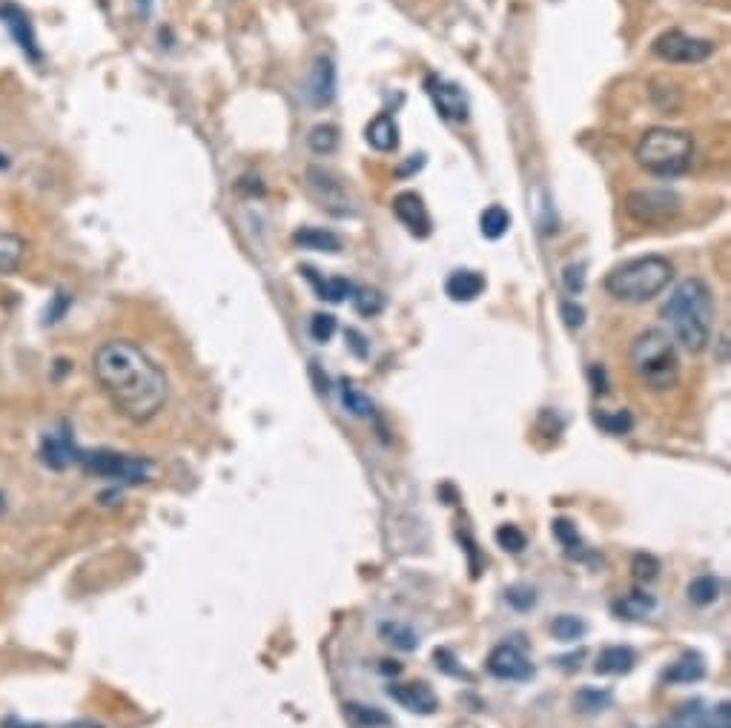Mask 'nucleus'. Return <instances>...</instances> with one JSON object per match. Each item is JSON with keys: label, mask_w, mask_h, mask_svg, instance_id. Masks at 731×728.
I'll use <instances>...</instances> for the list:
<instances>
[{"label": "nucleus", "mask_w": 731, "mask_h": 728, "mask_svg": "<svg viewBox=\"0 0 731 728\" xmlns=\"http://www.w3.org/2000/svg\"><path fill=\"white\" fill-rule=\"evenodd\" d=\"M92 370L109 405L135 425L152 422L167 405V376L138 344L104 342L92 356Z\"/></svg>", "instance_id": "1"}, {"label": "nucleus", "mask_w": 731, "mask_h": 728, "mask_svg": "<svg viewBox=\"0 0 731 728\" xmlns=\"http://www.w3.org/2000/svg\"><path fill=\"white\" fill-rule=\"evenodd\" d=\"M714 296L703 279H683L668 296L663 316L671 327V339L680 342L688 353H703L714 333Z\"/></svg>", "instance_id": "2"}, {"label": "nucleus", "mask_w": 731, "mask_h": 728, "mask_svg": "<svg viewBox=\"0 0 731 728\" xmlns=\"http://www.w3.org/2000/svg\"><path fill=\"white\" fill-rule=\"evenodd\" d=\"M628 362L634 376L640 379L654 393H663L680 382V356H677V344L660 327H648L643 330L628 350Z\"/></svg>", "instance_id": "3"}, {"label": "nucleus", "mask_w": 731, "mask_h": 728, "mask_svg": "<svg viewBox=\"0 0 731 728\" xmlns=\"http://www.w3.org/2000/svg\"><path fill=\"white\" fill-rule=\"evenodd\" d=\"M674 279V264L663 256H640L617 264L605 276V293L611 299L643 304L657 299Z\"/></svg>", "instance_id": "4"}, {"label": "nucleus", "mask_w": 731, "mask_h": 728, "mask_svg": "<svg viewBox=\"0 0 731 728\" xmlns=\"http://www.w3.org/2000/svg\"><path fill=\"white\" fill-rule=\"evenodd\" d=\"M634 158L645 172L657 178H677L694 161V138L686 129L651 127L640 135Z\"/></svg>", "instance_id": "5"}, {"label": "nucleus", "mask_w": 731, "mask_h": 728, "mask_svg": "<svg viewBox=\"0 0 731 728\" xmlns=\"http://www.w3.org/2000/svg\"><path fill=\"white\" fill-rule=\"evenodd\" d=\"M86 473H95L109 482H121V485H138L147 482L152 473L150 459L141 456H127V453H115V450H78L75 459Z\"/></svg>", "instance_id": "6"}, {"label": "nucleus", "mask_w": 731, "mask_h": 728, "mask_svg": "<svg viewBox=\"0 0 731 728\" xmlns=\"http://www.w3.org/2000/svg\"><path fill=\"white\" fill-rule=\"evenodd\" d=\"M625 213L643 227H663L680 213V198L671 190H634L625 198Z\"/></svg>", "instance_id": "7"}, {"label": "nucleus", "mask_w": 731, "mask_h": 728, "mask_svg": "<svg viewBox=\"0 0 731 728\" xmlns=\"http://www.w3.org/2000/svg\"><path fill=\"white\" fill-rule=\"evenodd\" d=\"M654 55L666 64H703L714 55V43L694 38L683 29H668L654 41Z\"/></svg>", "instance_id": "8"}, {"label": "nucleus", "mask_w": 731, "mask_h": 728, "mask_svg": "<svg viewBox=\"0 0 731 728\" xmlns=\"http://www.w3.org/2000/svg\"><path fill=\"white\" fill-rule=\"evenodd\" d=\"M485 665H488V674L491 677L505 680V683H528L537 674V668L528 660V654L514 643L496 645L494 651L488 654Z\"/></svg>", "instance_id": "9"}, {"label": "nucleus", "mask_w": 731, "mask_h": 728, "mask_svg": "<svg viewBox=\"0 0 731 728\" xmlns=\"http://www.w3.org/2000/svg\"><path fill=\"white\" fill-rule=\"evenodd\" d=\"M307 190L319 201V207L330 215H342L344 218V215L356 213V207H353V201H350L342 181H336L322 167H307Z\"/></svg>", "instance_id": "10"}, {"label": "nucleus", "mask_w": 731, "mask_h": 728, "mask_svg": "<svg viewBox=\"0 0 731 728\" xmlns=\"http://www.w3.org/2000/svg\"><path fill=\"white\" fill-rule=\"evenodd\" d=\"M425 92H428L433 107H436V112H439L445 121H456V124L468 121L471 104H468V95H465L462 86L453 84V81H445V78L430 75L428 81H425Z\"/></svg>", "instance_id": "11"}, {"label": "nucleus", "mask_w": 731, "mask_h": 728, "mask_svg": "<svg viewBox=\"0 0 731 728\" xmlns=\"http://www.w3.org/2000/svg\"><path fill=\"white\" fill-rule=\"evenodd\" d=\"M0 23L9 29L12 41L18 43L23 55L32 61V64H41V46H38V35H35V26L29 21V15L23 12L18 3H0Z\"/></svg>", "instance_id": "12"}, {"label": "nucleus", "mask_w": 731, "mask_h": 728, "mask_svg": "<svg viewBox=\"0 0 731 728\" xmlns=\"http://www.w3.org/2000/svg\"><path fill=\"white\" fill-rule=\"evenodd\" d=\"M78 459V445L72 439V430L66 422H61L58 430L43 433L41 439V462L52 471H64L66 465H72Z\"/></svg>", "instance_id": "13"}, {"label": "nucleus", "mask_w": 731, "mask_h": 728, "mask_svg": "<svg viewBox=\"0 0 731 728\" xmlns=\"http://www.w3.org/2000/svg\"><path fill=\"white\" fill-rule=\"evenodd\" d=\"M304 98L313 107L333 104V98H336V66L330 58L313 61L310 72H307V81H304Z\"/></svg>", "instance_id": "14"}, {"label": "nucleus", "mask_w": 731, "mask_h": 728, "mask_svg": "<svg viewBox=\"0 0 731 728\" xmlns=\"http://www.w3.org/2000/svg\"><path fill=\"white\" fill-rule=\"evenodd\" d=\"M387 697L402 708H408L410 714H422V717H428L439 708L436 694L425 683H393V686H387Z\"/></svg>", "instance_id": "15"}, {"label": "nucleus", "mask_w": 731, "mask_h": 728, "mask_svg": "<svg viewBox=\"0 0 731 728\" xmlns=\"http://www.w3.org/2000/svg\"><path fill=\"white\" fill-rule=\"evenodd\" d=\"M393 215L408 227L413 236L428 238L430 236V215L422 195L416 193H399L393 198Z\"/></svg>", "instance_id": "16"}, {"label": "nucleus", "mask_w": 731, "mask_h": 728, "mask_svg": "<svg viewBox=\"0 0 731 728\" xmlns=\"http://www.w3.org/2000/svg\"><path fill=\"white\" fill-rule=\"evenodd\" d=\"M706 677V660L697 651H688L680 660L668 665L663 671V683H677V686H691Z\"/></svg>", "instance_id": "17"}, {"label": "nucleus", "mask_w": 731, "mask_h": 728, "mask_svg": "<svg viewBox=\"0 0 731 728\" xmlns=\"http://www.w3.org/2000/svg\"><path fill=\"white\" fill-rule=\"evenodd\" d=\"M365 138L367 144L373 147L376 152H396L399 150V124H396V118L393 115H376L365 129Z\"/></svg>", "instance_id": "18"}, {"label": "nucleus", "mask_w": 731, "mask_h": 728, "mask_svg": "<svg viewBox=\"0 0 731 728\" xmlns=\"http://www.w3.org/2000/svg\"><path fill=\"white\" fill-rule=\"evenodd\" d=\"M445 293L451 301H476L485 293V276L476 270H453L445 281Z\"/></svg>", "instance_id": "19"}, {"label": "nucleus", "mask_w": 731, "mask_h": 728, "mask_svg": "<svg viewBox=\"0 0 731 728\" xmlns=\"http://www.w3.org/2000/svg\"><path fill=\"white\" fill-rule=\"evenodd\" d=\"M293 244L301 250H316V253H342V238L324 227H301L293 233Z\"/></svg>", "instance_id": "20"}, {"label": "nucleus", "mask_w": 731, "mask_h": 728, "mask_svg": "<svg viewBox=\"0 0 731 728\" xmlns=\"http://www.w3.org/2000/svg\"><path fill=\"white\" fill-rule=\"evenodd\" d=\"M634 663H637L634 648H628V645H608V648L600 651L594 671L597 674H628L634 668Z\"/></svg>", "instance_id": "21"}, {"label": "nucleus", "mask_w": 731, "mask_h": 728, "mask_svg": "<svg viewBox=\"0 0 731 728\" xmlns=\"http://www.w3.org/2000/svg\"><path fill=\"white\" fill-rule=\"evenodd\" d=\"M301 276L310 281L313 287H316V293H319V299H327L333 301V304H339V301L350 299L353 293H356V287L350 284L347 279H322L313 267H301Z\"/></svg>", "instance_id": "22"}, {"label": "nucleus", "mask_w": 731, "mask_h": 728, "mask_svg": "<svg viewBox=\"0 0 731 728\" xmlns=\"http://www.w3.org/2000/svg\"><path fill=\"white\" fill-rule=\"evenodd\" d=\"M26 256V241L15 233H0V276H12Z\"/></svg>", "instance_id": "23"}, {"label": "nucleus", "mask_w": 731, "mask_h": 728, "mask_svg": "<svg viewBox=\"0 0 731 728\" xmlns=\"http://www.w3.org/2000/svg\"><path fill=\"white\" fill-rule=\"evenodd\" d=\"M344 717L356 728H387L390 717L382 708L365 706V703H344Z\"/></svg>", "instance_id": "24"}, {"label": "nucleus", "mask_w": 731, "mask_h": 728, "mask_svg": "<svg viewBox=\"0 0 731 728\" xmlns=\"http://www.w3.org/2000/svg\"><path fill=\"white\" fill-rule=\"evenodd\" d=\"M379 637L385 640L387 645H393V648H399V651H416L419 648V634L405 625V622H393L387 620L379 625Z\"/></svg>", "instance_id": "25"}, {"label": "nucleus", "mask_w": 731, "mask_h": 728, "mask_svg": "<svg viewBox=\"0 0 731 728\" xmlns=\"http://www.w3.org/2000/svg\"><path fill=\"white\" fill-rule=\"evenodd\" d=\"M479 230H482L485 238L499 241L502 236H508V230H511V213L505 207H499V204H491L485 213L479 215Z\"/></svg>", "instance_id": "26"}, {"label": "nucleus", "mask_w": 731, "mask_h": 728, "mask_svg": "<svg viewBox=\"0 0 731 728\" xmlns=\"http://www.w3.org/2000/svg\"><path fill=\"white\" fill-rule=\"evenodd\" d=\"M654 605H657V602L651 600L648 594L634 591V594H625L623 600L614 602L611 608H614V614L623 617V620H643V617H648V614L654 611Z\"/></svg>", "instance_id": "27"}, {"label": "nucleus", "mask_w": 731, "mask_h": 728, "mask_svg": "<svg viewBox=\"0 0 731 728\" xmlns=\"http://www.w3.org/2000/svg\"><path fill=\"white\" fill-rule=\"evenodd\" d=\"M688 600L700 608H706L711 602L720 600V579L703 574V577H694L688 582Z\"/></svg>", "instance_id": "28"}, {"label": "nucleus", "mask_w": 731, "mask_h": 728, "mask_svg": "<svg viewBox=\"0 0 731 728\" xmlns=\"http://www.w3.org/2000/svg\"><path fill=\"white\" fill-rule=\"evenodd\" d=\"M307 147L316 152V155H330V152H336L339 147V129L333 127V124H319V127L310 129V135H307Z\"/></svg>", "instance_id": "29"}, {"label": "nucleus", "mask_w": 731, "mask_h": 728, "mask_svg": "<svg viewBox=\"0 0 731 728\" xmlns=\"http://www.w3.org/2000/svg\"><path fill=\"white\" fill-rule=\"evenodd\" d=\"M551 631H554L559 643H577V640L585 637L588 625L580 617H574V614H559L557 620L551 622Z\"/></svg>", "instance_id": "30"}, {"label": "nucleus", "mask_w": 731, "mask_h": 728, "mask_svg": "<svg viewBox=\"0 0 731 728\" xmlns=\"http://www.w3.org/2000/svg\"><path fill=\"white\" fill-rule=\"evenodd\" d=\"M342 405L347 407V413H353V416H359V419L373 416V402H370V396L362 393L353 382H342Z\"/></svg>", "instance_id": "31"}, {"label": "nucleus", "mask_w": 731, "mask_h": 728, "mask_svg": "<svg viewBox=\"0 0 731 728\" xmlns=\"http://www.w3.org/2000/svg\"><path fill=\"white\" fill-rule=\"evenodd\" d=\"M496 545L508 554H522L528 548V536L522 534L516 525H499L496 528Z\"/></svg>", "instance_id": "32"}, {"label": "nucleus", "mask_w": 731, "mask_h": 728, "mask_svg": "<svg viewBox=\"0 0 731 728\" xmlns=\"http://www.w3.org/2000/svg\"><path fill=\"white\" fill-rule=\"evenodd\" d=\"M336 330H339V322H336L333 313H316L310 319V336H313V342L327 344L336 336Z\"/></svg>", "instance_id": "33"}, {"label": "nucleus", "mask_w": 731, "mask_h": 728, "mask_svg": "<svg viewBox=\"0 0 731 728\" xmlns=\"http://www.w3.org/2000/svg\"><path fill=\"white\" fill-rule=\"evenodd\" d=\"M574 703H577V708L585 711V714H597L602 708L611 706V694H608V691H597V688H582Z\"/></svg>", "instance_id": "34"}, {"label": "nucleus", "mask_w": 731, "mask_h": 728, "mask_svg": "<svg viewBox=\"0 0 731 728\" xmlns=\"http://www.w3.org/2000/svg\"><path fill=\"white\" fill-rule=\"evenodd\" d=\"M353 304L362 316H379L385 310V296L379 290H359L353 296Z\"/></svg>", "instance_id": "35"}, {"label": "nucleus", "mask_w": 731, "mask_h": 728, "mask_svg": "<svg viewBox=\"0 0 731 728\" xmlns=\"http://www.w3.org/2000/svg\"><path fill=\"white\" fill-rule=\"evenodd\" d=\"M594 422H597L602 430L614 433V436H623V433H628L631 425H634V419H631L625 410H620V413H597Z\"/></svg>", "instance_id": "36"}, {"label": "nucleus", "mask_w": 731, "mask_h": 728, "mask_svg": "<svg viewBox=\"0 0 731 728\" xmlns=\"http://www.w3.org/2000/svg\"><path fill=\"white\" fill-rule=\"evenodd\" d=\"M505 600L511 602L516 611H531L537 605V591L531 585H514L505 591Z\"/></svg>", "instance_id": "37"}, {"label": "nucleus", "mask_w": 731, "mask_h": 728, "mask_svg": "<svg viewBox=\"0 0 731 728\" xmlns=\"http://www.w3.org/2000/svg\"><path fill=\"white\" fill-rule=\"evenodd\" d=\"M551 528H554V536H557L568 551H574V548H580L582 545V539L580 534H577V525H574V522H568V519H554Z\"/></svg>", "instance_id": "38"}, {"label": "nucleus", "mask_w": 731, "mask_h": 728, "mask_svg": "<svg viewBox=\"0 0 731 728\" xmlns=\"http://www.w3.org/2000/svg\"><path fill=\"white\" fill-rule=\"evenodd\" d=\"M657 571H660V562L651 557V554H637L634 557V577L640 579V582H651V579L657 577Z\"/></svg>", "instance_id": "39"}, {"label": "nucleus", "mask_w": 731, "mask_h": 728, "mask_svg": "<svg viewBox=\"0 0 731 728\" xmlns=\"http://www.w3.org/2000/svg\"><path fill=\"white\" fill-rule=\"evenodd\" d=\"M69 304H72V296H66V293H61V290H58V293L52 296V304L46 307V319H43V322H46V324L61 322Z\"/></svg>", "instance_id": "40"}, {"label": "nucleus", "mask_w": 731, "mask_h": 728, "mask_svg": "<svg viewBox=\"0 0 731 728\" xmlns=\"http://www.w3.org/2000/svg\"><path fill=\"white\" fill-rule=\"evenodd\" d=\"M559 316H562V322L568 324V327H580L585 322V310H582L577 301H562L559 304Z\"/></svg>", "instance_id": "41"}, {"label": "nucleus", "mask_w": 731, "mask_h": 728, "mask_svg": "<svg viewBox=\"0 0 731 728\" xmlns=\"http://www.w3.org/2000/svg\"><path fill=\"white\" fill-rule=\"evenodd\" d=\"M582 270H585L582 264H568L565 267V287H568V293H580L582 287H585V273Z\"/></svg>", "instance_id": "42"}, {"label": "nucleus", "mask_w": 731, "mask_h": 728, "mask_svg": "<svg viewBox=\"0 0 731 728\" xmlns=\"http://www.w3.org/2000/svg\"><path fill=\"white\" fill-rule=\"evenodd\" d=\"M347 339H350V347L356 350V356H367V347L362 344L365 339H362V336H359L356 330H347Z\"/></svg>", "instance_id": "43"}, {"label": "nucleus", "mask_w": 731, "mask_h": 728, "mask_svg": "<svg viewBox=\"0 0 731 728\" xmlns=\"http://www.w3.org/2000/svg\"><path fill=\"white\" fill-rule=\"evenodd\" d=\"M382 671H387V674H390V671H393V674H399V671H402V665H399V663L390 665V660H385V665H382Z\"/></svg>", "instance_id": "44"}, {"label": "nucleus", "mask_w": 731, "mask_h": 728, "mask_svg": "<svg viewBox=\"0 0 731 728\" xmlns=\"http://www.w3.org/2000/svg\"><path fill=\"white\" fill-rule=\"evenodd\" d=\"M61 728H104V726H95V723H86V720H81V723H69V726H61Z\"/></svg>", "instance_id": "45"}, {"label": "nucleus", "mask_w": 731, "mask_h": 728, "mask_svg": "<svg viewBox=\"0 0 731 728\" xmlns=\"http://www.w3.org/2000/svg\"><path fill=\"white\" fill-rule=\"evenodd\" d=\"M6 167H9V158H6V155L0 152V170H6Z\"/></svg>", "instance_id": "46"}]
</instances>
